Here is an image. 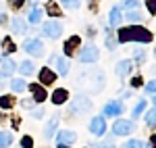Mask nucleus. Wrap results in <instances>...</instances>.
<instances>
[{"label":"nucleus","instance_id":"obj_1","mask_svg":"<svg viewBox=\"0 0 156 148\" xmlns=\"http://www.w3.org/2000/svg\"><path fill=\"white\" fill-rule=\"evenodd\" d=\"M117 42L125 44V42H152V34L146 29V27H140V25H131V27H121L117 31Z\"/></svg>","mask_w":156,"mask_h":148},{"label":"nucleus","instance_id":"obj_2","mask_svg":"<svg viewBox=\"0 0 156 148\" xmlns=\"http://www.w3.org/2000/svg\"><path fill=\"white\" fill-rule=\"evenodd\" d=\"M92 109V100H87L85 96H75V100L71 102V106H69V113L71 115H81V113H87Z\"/></svg>","mask_w":156,"mask_h":148},{"label":"nucleus","instance_id":"obj_3","mask_svg":"<svg viewBox=\"0 0 156 148\" xmlns=\"http://www.w3.org/2000/svg\"><path fill=\"white\" fill-rule=\"evenodd\" d=\"M23 50L29 52L31 56H42V54H44V44H42V40H37V38H27L23 42Z\"/></svg>","mask_w":156,"mask_h":148},{"label":"nucleus","instance_id":"obj_4","mask_svg":"<svg viewBox=\"0 0 156 148\" xmlns=\"http://www.w3.org/2000/svg\"><path fill=\"white\" fill-rule=\"evenodd\" d=\"M98 56H100V52H98V48L94 46V44L83 46V48L79 50V54H77V59H79L81 63H96Z\"/></svg>","mask_w":156,"mask_h":148},{"label":"nucleus","instance_id":"obj_5","mask_svg":"<svg viewBox=\"0 0 156 148\" xmlns=\"http://www.w3.org/2000/svg\"><path fill=\"white\" fill-rule=\"evenodd\" d=\"M42 34L46 38L56 40V38H60V34H62V23H60V21H46V23L42 25Z\"/></svg>","mask_w":156,"mask_h":148},{"label":"nucleus","instance_id":"obj_6","mask_svg":"<svg viewBox=\"0 0 156 148\" xmlns=\"http://www.w3.org/2000/svg\"><path fill=\"white\" fill-rule=\"evenodd\" d=\"M135 125L131 121H125V119H117L115 125H112V134L115 136H127V134H133Z\"/></svg>","mask_w":156,"mask_h":148},{"label":"nucleus","instance_id":"obj_7","mask_svg":"<svg viewBox=\"0 0 156 148\" xmlns=\"http://www.w3.org/2000/svg\"><path fill=\"white\" fill-rule=\"evenodd\" d=\"M50 65L56 69L58 75H67L69 73V61H67L65 56H60V54H52V56H50Z\"/></svg>","mask_w":156,"mask_h":148},{"label":"nucleus","instance_id":"obj_8","mask_svg":"<svg viewBox=\"0 0 156 148\" xmlns=\"http://www.w3.org/2000/svg\"><path fill=\"white\" fill-rule=\"evenodd\" d=\"M123 102H119V100H112V102H108L106 106L102 109V115L104 117H119L121 113H123Z\"/></svg>","mask_w":156,"mask_h":148},{"label":"nucleus","instance_id":"obj_9","mask_svg":"<svg viewBox=\"0 0 156 148\" xmlns=\"http://www.w3.org/2000/svg\"><path fill=\"white\" fill-rule=\"evenodd\" d=\"M90 132H92L94 136H102V134H106V121H104L102 115H100V117H94V119L90 121Z\"/></svg>","mask_w":156,"mask_h":148},{"label":"nucleus","instance_id":"obj_10","mask_svg":"<svg viewBox=\"0 0 156 148\" xmlns=\"http://www.w3.org/2000/svg\"><path fill=\"white\" fill-rule=\"evenodd\" d=\"M15 69H17V63L9 59V56H4L2 61H0V77H11L15 73Z\"/></svg>","mask_w":156,"mask_h":148},{"label":"nucleus","instance_id":"obj_11","mask_svg":"<svg viewBox=\"0 0 156 148\" xmlns=\"http://www.w3.org/2000/svg\"><path fill=\"white\" fill-rule=\"evenodd\" d=\"M75 140H77V134H75V132H69V129L56 134V144H69V146H71Z\"/></svg>","mask_w":156,"mask_h":148},{"label":"nucleus","instance_id":"obj_12","mask_svg":"<svg viewBox=\"0 0 156 148\" xmlns=\"http://www.w3.org/2000/svg\"><path fill=\"white\" fill-rule=\"evenodd\" d=\"M27 88L31 90V94H34V100H36V102H44L46 96H48L46 90H44V86H40V84H29Z\"/></svg>","mask_w":156,"mask_h":148},{"label":"nucleus","instance_id":"obj_13","mask_svg":"<svg viewBox=\"0 0 156 148\" xmlns=\"http://www.w3.org/2000/svg\"><path fill=\"white\" fill-rule=\"evenodd\" d=\"M121 21H123V11H121V6H112V9H110V15H108V25H110V27H117Z\"/></svg>","mask_w":156,"mask_h":148},{"label":"nucleus","instance_id":"obj_14","mask_svg":"<svg viewBox=\"0 0 156 148\" xmlns=\"http://www.w3.org/2000/svg\"><path fill=\"white\" fill-rule=\"evenodd\" d=\"M54 79H56V73L48 69V67H44L42 71H40V84H44V86H50V84H54Z\"/></svg>","mask_w":156,"mask_h":148},{"label":"nucleus","instance_id":"obj_15","mask_svg":"<svg viewBox=\"0 0 156 148\" xmlns=\"http://www.w3.org/2000/svg\"><path fill=\"white\" fill-rule=\"evenodd\" d=\"M11 27H12V34H25L27 31V23H25L23 17H12Z\"/></svg>","mask_w":156,"mask_h":148},{"label":"nucleus","instance_id":"obj_16","mask_svg":"<svg viewBox=\"0 0 156 148\" xmlns=\"http://www.w3.org/2000/svg\"><path fill=\"white\" fill-rule=\"evenodd\" d=\"M56 127H58V117L54 115L48 123H46V127H44V138H46V140H50V138L56 134Z\"/></svg>","mask_w":156,"mask_h":148},{"label":"nucleus","instance_id":"obj_17","mask_svg":"<svg viewBox=\"0 0 156 148\" xmlns=\"http://www.w3.org/2000/svg\"><path fill=\"white\" fill-rule=\"evenodd\" d=\"M67 100H69V92H67V90L58 88V90L52 92V102H54V104H65Z\"/></svg>","mask_w":156,"mask_h":148},{"label":"nucleus","instance_id":"obj_18","mask_svg":"<svg viewBox=\"0 0 156 148\" xmlns=\"http://www.w3.org/2000/svg\"><path fill=\"white\" fill-rule=\"evenodd\" d=\"M79 44H81L79 36H73V38H69V40L65 42V52H67V54H73V52H75V48H79Z\"/></svg>","mask_w":156,"mask_h":148},{"label":"nucleus","instance_id":"obj_19","mask_svg":"<svg viewBox=\"0 0 156 148\" xmlns=\"http://www.w3.org/2000/svg\"><path fill=\"white\" fill-rule=\"evenodd\" d=\"M131 67H133L131 61H119V65H117V75L119 77H125V75L131 71Z\"/></svg>","mask_w":156,"mask_h":148},{"label":"nucleus","instance_id":"obj_20","mask_svg":"<svg viewBox=\"0 0 156 148\" xmlns=\"http://www.w3.org/2000/svg\"><path fill=\"white\" fill-rule=\"evenodd\" d=\"M40 21H42V9H40V6H34V9H31V13H29V23H31V25H37Z\"/></svg>","mask_w":156,"mask_h":148},{"label":"nucleus","instance_id":"obj_21","mask_svg":"<svg viewBox=\"0 0 156 148\" xmlns=\"http://www.w3.org/2000/svg\"><path fill=\"white\" fill-rule=\"evenodd\" d=\"M125 19H127V21H131V23L135 25V23H142L144 15H142V13L137 11V9H133V11H129V13H127V17H125Z\"/></svg>","mask_w":156,"mask_h":148},{"label":"nucleus","instance_id":"obj_22","mask_svg":"<svg viewBox=\"0 0 156 148\" xmlns=\"http://www.w3.org/2000/svg\"><path fill=\"white\" fill-rule=\"evenodd\" d=\"M12 144V134L11 132H0V148H9Z\"/></svg>","mask_w":156,"mask_h":148},{"label":"nucleus","instance_id":"obj_23","mask_svg":"<svg viewBox=\"0 0 156 148\" xmlns=\"http://www.w3.org/2000/svg\"><path fill=\"white\" fill-rule=\"evenodd\" d=\"M60 4H62L65 9H69V11H75V9L81 6V0H60Z\"/></svg>","mask_w":156,"mask_h":148},{"label":"nucleus","instance_id":"obj_24","mask_svg":"<svg viewBox=\"0 0 156 148\" xmlns=\"http://www.w3.org/2000/svg\"><path fill=\"white\" fill-rule=\"evenodd\" d=\"M19 69H21V73H23V75H31V73H34V63H31V61H23L21 65H19Z\"/></svg>","mask_w":156,"mask_h":148},{"label":"nucleus","instance_id":"obj_25","mask_svg":"<svg viewBox=\"0 0 156 148\" xmlns=\"http://www.w3.org/2000/svg\"><path fill=\"white\" fill-rule=\"evenodd\" d=\"M11 88H12V92H23L25 88H27V84H25L23 79H12Z\"/></svg>","mask_w":156,"mask_h":148},{"label":"nucleus","instance_id":"obj_26","mask_svg":"<svg viewBox=\"0 0 156 148\" xmlns=\"http://www.w3.org/2000/svg\"><path fill=\"white\" fill-rule=\"evenodd\" d=\"M146 123L152 125V127H156V106H154V109H150V111L146 113Z\"/></svg>","mask_w":156,"mask_h":148},{"label":"nucleus","instance_id":"obj_27","mask_svg":"<svg viewBox=\"0 0 156 148\" xmlns=\"http://www.w3.org/2000/svg\"><path fill=\"white\" fill-rule=\"evenodd\" d=\"M146 109V100H137V104H135V109H133V117H140Z\"/></svg>","mask_w":156,"mask_h":148},{"label":"nucleus","instance_id":"obj_28","mask_svg":"<svg viewBox=\"0 0 156 148\" xmlns=\"http://www.w3.org/2000/svg\"><path fill=\"white\" fill-rule=\"evenodd\" d=\"M2 44H4V54H9V52H15V44H12L11 42V38H4V40H2Z\"/></svg>","mask_w":156,"mask_h":148},{"label":"nucleus","instance_id":"obj_29","mask_svg":"<svg viewBox=\"0 0 156 148\" xmlns=\"http://www.w3.org/2000/svg\"><path fill=\"white\" fill-rule=\"evenodd\" d=\"M12 104H15L12 96H2V98H0V106H2V109H11Z\"/></svg>","mask_w":156,"mask_h":148},{"label":"nucleus","instance_id":"obj_30","mask_svg":"<svg viewBox=\"0 0 156 148\" xmlns=\"http://www.w3.org/2000/svg\"><path fill=\"white\" fill-rule=\"evenodd\" d=\"M127 11H133V9H137L140 6V0H125V4H123Z\"/></svg>","mask_w":156,"mask_h":148},{"label":"nucleus","instance_id":"obj_31","mask_svg":"<svg viewBox=\"0 0 156 148\" xmlns=\"http://www.w3.org/2000/svg\"><path fill=\"white\" fill-rule=\"evenodd\" d=\"M46 11H48L50 15H54V17H58V6H56L54 2H48V6H46Z\"/></svg>","mask_w":156,"mask_h":148},{"label":"nucleus","instance_id":"obj_32","mask_svg":"<svg viewBox=\"0 0 156 148\" xmlns=\"http://www.w3.org/2000/svg\"><path fill=\"white\" fill-rule=\"evenodd\" d=\"M21 148H34V140L29 136H25L23 140H21Z\"/></svg>","mask_w":156,"mask_h":148},{"label":"nucleus","instance_id":"obj_33","mask_svg":"<svg viewBox=\"0 0 156 148\" xmlns=\"http://www.w3.org/2000/svg\"><path fill=\"white\" fill-rule=\"evenodd\" d=\"M148 94H156V79H152L150 84H146V88H144Z\"/></svg>","mask_w":156,"mask_h":148},{"label":"nucleus","instance_id":"obj_34","mask_svg":"<svg viewBox=\"0 0 156 148\" xmlns=\"http://www.w3.org/2000/svg\"><path fill=\"white\" fill-rule=\"evenodd\" d=\"M142 146H144V144H142L140 140H129V142H127L123 148H142Z\"/></svg>","mask_w":156,"mask_h":148},{"label":"nucleus","instance_id":"obj_35","mask_svg":"<svg viewBox=\"0 0 156 148\" xmlns=\"http://www.w3.org/2000/svg\"><path fill=\"white\" fill-rule=\"evenodd\" d=\"M146 9L154 15V13H156V0H146Z\"/></svg>","mask_w":156,"mask_h":148},{"label":"nucleus","instance_id":"obj_36","mask_svg":"<svg viewBox=\"0 0 156 148\" xmlns=\"http://www.w3.org/2000/svg\"><path fill=\"white\" fill-rule=\"evenodd\" d=\"M140 86H142V77H140V75H135V77L131 79V88H140Z\"/></svg>","mask_w":156,"mask_h":148},{"label":"nucleus","instance_id":"obj_37","mask_svg":"<svg viewBox=\"0 0 156 148\" xmlns=\"http://www.w3.org/2000/svg\"><path fill=\"white\" fill-rule=\"evenodd\" d=\"M106 46H108L110 50L115 48V40H112V34H108V36H106Z\"/></svg>","mask_w":156,"mask_h":148},{"label":"nucleus","instance_id":"obj_38","mask_svg":"<svg viewBox=\"0 0 156 148\" xmlns=\"http://www.w3.org/2000/svg\"><path fill=\"white\" fill-rule=\"evenodd\" d=\"M34 102H36V100H34V98H27V100H23L21 104H23L25 109H31V106H34Z\"/></svg>","mask_w":156,"mask_h":148},{"label":"nucleus","instance_id":"obj_39","mask_svg":"<svg viewBox=\"0 0 156 148\" xmlns=\"http://www.w3.org/2000/svg\"><path fill=\"white\" fill-rule=\"evenodd\" d=\"M144 56H146V54H144V50H142V48H137V52H135V59H137V61H144Z\"/></svg>","mask_w":156,"mask_h":148},{"label":"nucleus","instance_id":"obj_40","mask_svg":"<svg viewBox=\"0 0 156 148\" xmlns=\"http://www.w3.org/2000/svg\"><path fill=\"white\" fill-rule=\"evenodd\" d=\"M23 2H25V0H11V4L15 6V9H21V6H23Z\"/></svg>","mask_w":156,"mask_h":148},{"label":"nucleus","instance_id":"obj_41","mask_svg":"<svg viewBox=\"0 0 156 148\" xmlns=\"http://www.w3.org/2000/svg\"><path fill=\"white\" fill-rule=\"evenodd\" d=\"M42 115H44V109H36V111H34V117H36V119H40Z\"/></svg>","mask_w":156,"mask_h":148},{"label":"nucleus","instance_id":"obj_42","mask_svg":"<svg viewBox=\"0 0 156 148\" xmlns=\"http://www.w3.org/2000/svg\"><path fill=\"white\" fill-rule=\"evenodd\" d=\"M100 148H115V144H112V142H104Z\"/></svg>","mask_w":156,"mask_h":148},{"label":"nucleus","instance_id":"obj_43","mask_svg":"<svg viewBox=\"0 0 156 148\" xmlns=\"http://www.w3.org/2000/svg\"><path fill=\"white\" fill-rule=\"evenodd\" d=\"M150 146H152V148H156V134L152 136V142H150Z\"/></svg>","mask_w":156,"mask_h":148},{"label":"nucleus","instance_id":"obj_44","mask_svg":"<svg viewBox=\"0 0 156 148\" xmlns=\"http://www.w3.org/2000/svg\"><path fill=\"white\" fill-rule=\"evenodd\" d=\"M58 148H69V144H56Z\"/></svg>","mask_w":156,"mask_h":148},{"label":"nucleus","instance_id":"obj_45","mask_svg":"<svg viewBox=\"0 0 156 148\" xmlns=\"http://www.w3.org/2000/svg\"><path fill=\"white\" fill-rule=\"evenodd\" d=\"M0 123H4V115H0Z\"/></svg>","mask_w":156,"mask_h":148},{"label":"nucleus","instance_id":"obj_46","mask_svg":"<svg viewBox=\"0 0 156 148\" xmlns=\"http://www.w3.org/2000/svg\"><path fill=\"white\" fill-rule=\"evenodd\" d=\"M152 100H154V106H156V96H154V98H152Z\"/></svg>","mask_w":156,"mask_h":148},{"label":"nucleus","instance_id":"obj_47","mask_svg":"<svg viewBox=\"0 0 156 148\" xmlns=\"http://www.w3.org/2000/svg\"><path fill=\"white\" fill-rule=\"evenodd\" d=\"M142 148H144V146H142ZM146 148H152V146H146Z\"/></svg>","mask_w":156,"mask_h":148},{"label":"nucleus","instance_id":"obj_48","mask_svg":"<svg viewBox=\"0 0 156 148\" xmlns=\"http://www.w3.org/2000/svg\"><path fill=\"white\" fill-rule=\"evenodd\" d=\"M154 54H156V50H154Z\"/></svg>","mask_w":156,"mask_h":148}]
</instances>
